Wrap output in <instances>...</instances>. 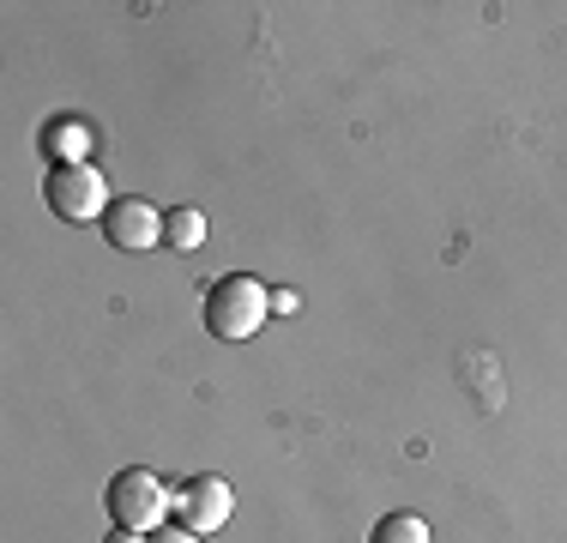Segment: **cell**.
Masks as SVG:
<instances>
[{"label":"cell","instance_id":"obj_1","mask_svg":"<svg viewBox=\"0 0 567 543\" xmlns=\"http://www.w3.org/2000/svg\"><path fill=\"white\" fill-rule=\"evenodd\" d=\"M272 315V290H266L260 278H248V272H229L206 290V332L218 338V345H241V338H254Z\"/></svg>","mask_w":567,"mask_h":543},{"label":"cell","instance_id":"obj_2","mask_svg":"<svg viewBox=\"0 0 567 543\" xmlns=\"http://www.w3.org/2000/svg\"><path fill=\"white\" fill-rule=\"evenodd\" d=\"M103 501H110V520L121 525V532H140V537H152L157 525L175 513V489H164L152 471H140V465L115 471Z\"/></svg>","mask_w":567,"mask_h":543},{"label":"cell","instance_id":"obj_3","mask_svg":"<svg viewBox=\"0 0 567 543\" xmlns=\"http://www.w3.org/2000/svg\"><path fill=\"white\" fill-rule=\"evenodd\" d=\"M43 199H49V212H55V217H66V224H91V217L103 224V212L115 206L103 170H97V163H85V157H79V163H55L49 182H43Z\"/></svg>","mask_w":567,"mask_h":543},{"label":"cell","instance_id":"obj_4","mask_svg":"<svg viewBox=\"0 0 567 543\" xmlns=\"http://www.w3.org/2000/svg\"><path fill=\"white\" fill-rule=\"evenodd\" d=\"M229 513H236V489L224 478H187L175 489V525L194 537H212L229 525Z\"/></svg>","mask_w":567,"mask_h":543},{"label":"cell","instance_id":"obj_5","mask_svg":"<svg viewBox=\"0 0 567 543\" xmlns=\"http://www.w3.org/2000/svg\"><path fill=\"white\" fill-rule=\"evenodd\" d=\"M103 242H110L115 254H152L157 242H164V212L152 206V199H115L110 212H103Z\"/></svg>","mask_w":567,"mask_h":543},{"label":"cell","instance_id":"obj_6","mask_svg":"<svg viewBox=\"0 0 567 543\" xmlns=\"http://www.w3.org/2000/svg\"><path fill=\"white\" fill-rule=\"evenodd\" d=\"M164 242L175 254H199V248H206V212H199V206H175L164 217Z\"/></svg>","mask_w":567,"mask_h":543},{"label":"cell","instance_id":"obj_7","mask_svg":"<svg viewBox=\"0 0 567 543\" xmlns=\"http://www.w3.org/2000/svg\"><path fill=\"white\" fill-rule=\"evenodd\" d=\"M369 543H429V520H416V513H386V520H374Z\"/></svg>","mask_w":567,"mask_h":543},{"label":"cell","instance_id":"obj_8","mask_svg":"<svg viewBox=\"0 0 567 543\" xmlns=\"http://www.w3.org/2000/svg\"><path fill=\"white\" fill-rule=\"evenodd\" d=\"M49 145H55V157L79 152V145L91 152V133H85V127H49ZM66 163H73V157H66Z\"/></svg>","mask_w":567,"mask_h":543},{"label":"cell","instance_id":"obj_9","mask_svg":"<svg viewBox=\"0 0 567 543\" xmlns=\"http://www.w3.org/2000/svg\"><path fill=\"white\" fill-rule=\"evenodd\" d=\"M145 543H199V537H194V532H182V525H157V532L145 537Z\"/></svg>","mask_w":567,"mask_h":543},{"label":"cell","instance_id":"obj_10","mask_svg":"<svg viewBox=\"0 0 567 543\" xmlns=\"http://www.w3.org/2000/svg\"><path fill=\"white\" fill-rule=\"evenodd\" d=\"M296 308H302V296H296V290H272V315H296Z\"/></svg>","mask_w":567,"mask_h":543},{"label":"cell","instance_id":"obj_11","mask_svg":"<svg viewBox=\"0 0 567 543\" xmlns=\"http://www.w3.org/2000/svg\"><path fill=\"white\" fill-rule=\"evenodd\" d=\"M103 543H145V537H140V532H121V525H115V532L103 537Z\"/></svg>","mask_w":567,"mask_h":543}]
</instances>
